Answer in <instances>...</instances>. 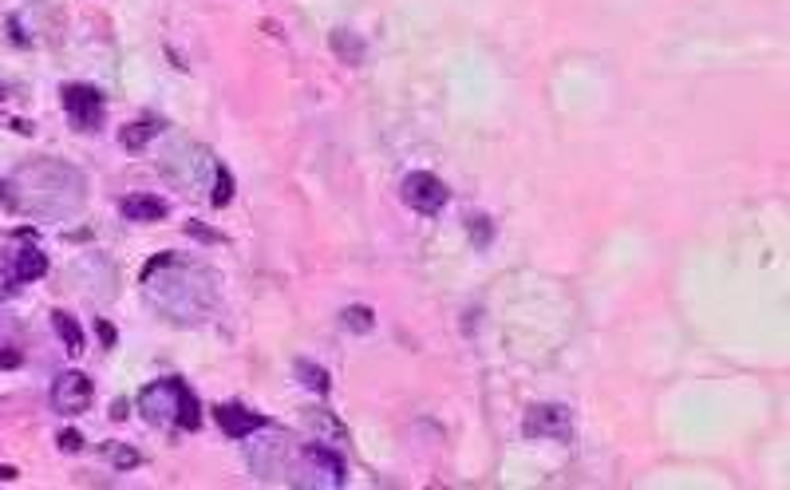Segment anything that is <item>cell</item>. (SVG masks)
Returning <instances> with one entry per match:
<instances>
[{
    "label": "cell",
    "instance_id": "cell-1",
    "mask_svg": "<svg viewBox=\"0 0 790 490\" xmlns=\"http://www.w3.org/2000/svg\"><path fill=\"white\" fill-rule=\"evenodd\" d=\"M4 206L40 222H60L87 202V178L64 159H28L0 186Z\"/></svg>",
    "mask_w": 790,
    "mask_h": 490
},
{
    "label": "cell",
    "instance_id": "cell-2",
    "mask_svg": "<svg viewBox=\"0 0 790 490\" xmlns=\"http://www.w3.org/2000/svg\"><path fill=\"white\" fill-rule=\"evenodd\" d=\"M139 285L147 301L174 325H202L218 305V281L182 253H158L143 265Z\"/></svg>",
    "mask_w": 790,
    "mask_h": 490
},
{
    "label": "cell",
    "instance_id": "cell-3",
    "mask_svg": "<svg viewBox=\"0 0 790 490\" xmlns=\"http://www.w3.org/2000/svg\"><path fill=\"white\" fill-rule=\"evenodd\" d=\"M139 415L151 427H186V431H194L198 419H202L198 415V396L182 380H151L139 392Z\"/></svg>",
    "mask_w": 790,
    "mask_h": 490
},
{
    "label": "cell",
    "instance_id": "cell-4",
    "mask_svg": "<svg viewBox=\"0 0 790 490\" xmlns=\"http://www.w3.org/2000/svg\"><path fill=\"white\" fill-rule=\"evenodd\" d=\"M158 166H162V174H166L178 190H190V194H206V198H210V182H214V174H218V163H214L210 151H202L198 143H190V139H182V135L166 139V147H162V155H158Z\"/></svg>",
    "mask_w": 790,
    "mask_h": 490
},
{
    "label": "cell",
    "instance_id": "cell-5",
    "mask_svg": "<svg viewBox=\"0 0 790 490\" xmlns=\"http://www.w3.org/2000/svg\"><path fill=\"white\" fill-rule=\"evenodd\" d=\"M285 479L293 487H305V490H332L344 483V463H340V455H332V447L305 443L301 451H293Z\"/></svg>",
    "mask_w": 790,
    "mask_h": 490
},
{
    "label": "cell",
    "instance_id": "cell-6",
    "mask_svg": "<svg viewBox=\"0 0 790 490\" xmlns=\"http://www.w3.org/2000/svg\"><path fill=\"white\" fill-rule=\"evenodd\" d=\"M257 439L249 443V471L257 475V479H285L289 475V459H293V435L289 431H281V427H273V423H265V427H257L253 431Z\"/></svg>",
    "mask_w": 790,
    "mask_h": 490
},
{
    "label": "cell",
    "instance_id": "cell-7",
    "mask_svg": "<svg viewBox=\"0 0 790 490\" xmlns=\"http://www.w3.org/2000/svg\"><path fill=\"white\" fill-rule=\"evenodd\" d=\"M0 265L8 273V281L20 289L28 281H40L48 273V253L40 249L32 230H12L8 242L0 245Z\"/></svg>",
    "mask_w": 790,
    "mask_h": 490
},
{
    "label": "cell",
    "instance_id": "cell-8",
    "mask_svg": "<svg viewBox=\"0 0 790 490\" xmlns=\"http://www.w3.org/2000/svg\"><path fill=\"white\" fill-rule=\"evenodd\" d=\"M399 198L415 210V214H439L451 198L447 182L439 174H427V170H411L403 182H399Z\"/></svg>",
    "mask_w": 790,
    "mask_h": 490
},
{
    "label": "cell",
    "instance_id": "cell-9",
    "mask_svg": "<svg viewBox=\"0 0 790 490\" xmlns=\"http://www.w3.org/2000/svg\"><path fill=\"white\" fill-rule=\"evenodd\" d=\"M64 111H68V123L76 131H99L103 127V95L87 83H68L64 87Z\"/></svg>",
    "mask_w": 790,
    "mask_h": 490
},
{
    "label": "cell",
    "instance_id": "cell-10",
    "mask_svg": "<svg viewBox=\"0 0 790 490\" xmlns=\"http://www.w3.org/2000/svg\"><path fill=\"white\" fill-rule=\"evenodd\" d=\"M91 396H95V388H91V380L83 372H60L56 384H52V408L60 411V415L87 411L91 408Z\"/></svg>",
    "mask_w": 790,
    "mask_h": 490
},
{
    "label": "cell",
    "instance_id": "cell-11",
    "mask_svg": "<svg viewBox=\"0 0 790 490\" xmlns=\"http://www.w3.org/2000/svg\"><path fill=\"white\" fill-rule=\"evenodd\" d=\"M522 431L534 435V439H569L573 419H569V411L561 408V404H538V408L526 411Z\"/></svg>",
    "mask_w": 790,
    "mask_h": 490
},
{
    "label": "cell",
    "instance_id": "cell-12",
    "mask_svg": "<svg viewBox=\"0 0 790 490\" xmlns=\"http://www.w3.org/2000/svg\"><path fill=\"white\" fill-rule=\"evenodd\" d=\"M214 419H218V427H222L230 439H245V435H253L257 427L269 423V419L253 415V411L241 408V404H218V408H214Z\"/></svg>",
    "mask_w": 790,
    "mask_h": 490
},
{
    "label": "cell",
    "instance_id": "cell-13",
    "mask_svg": "<svg viewBox=\"0 0 790 490\" xmlns=\"http://www.w3.org/2000/svg\"><path fill=\"white\" fill-rule=\"evenodd\" d=\"M119 210H123L127 222H162L170 214V206L158 194H127Z\"/></svg>",
    "mask_w": 790,
    "mask_h": 490
},
{
    "label": "cell",
    "instance_id": "cell-14",
    "mask_svg": "<svg viewBox=\"0 0 790 490\" xmlns=\"http://www.w3.org/2000/svg\"><path fill=\"white\" fill-rule=\"evenodd\" d=\"M158 131H166L162 119H139V123H127V127L119 131V143H123L131 155H139L143 147H151V139H155Z\"/></svg>",
    "mask_w": 790,
    "mask_h": 490
},
{
    "label": "cell",
    "instance_id": "cell-15",
    "mask_svg": "<svg viewBox=\"0 0 790 490\" xmlns=\"http://www.w3.org/2000/svg\"><path fill=\"white\" fill-rule=\"evenodd\" d=\"M328 44H332V52H336L344 64H364V40H360L356 32L336 28V32L328 36Z\"/></svg>",
    "mask_w": 790,
    "mask_h": 490
},
{
    "label": "cell",
    "instance_id": "cell-16",
    "mask_svg": "<svg viewBox=\"0 0 790 490\" xmlns=\"http://www.w3.org/2000/svg\"><path fill=\"white\" fill-rule=\"evenodd\" d=\"M52 325H56V332H60L64 348H68L72 356H79V352H83V328H79L76 317H72V313H64V309H56V313H52Z\"/></svg>",
    "mask_w": 790,
    "mask_h": 490
},
{
    "label": "cell",
    "instance_id": "cell-17",
    "mask_svg": "<svg viewBox=\"0 0 790 490\" xmlns=\"http://www.w3.org/2000/svg\"><path fill=\"white\" fill-rule=\"evenodd\" d=\"M99 455L111 463V467H119V471H135L139 463H143V455L135 451V447H127V443H119V439H111V443H103L99 447Z\"/></svg>",
    "mask_w": 790,
    "mask_h": 490
},
{
    "label": "cell",
    "instance_id": "cell-18",
    "mask_svg": "<svg viewBox=\"0 0 790 490\" xmlns=\"http://www.w3.org/2000/svg\"><path fill=\"white\" fill-rule=\"evenodd\" d=\"M340 325L348 328V332H372L376 328V317H372V309H364V305H348L344 313H340Z\"/></svg>",
    "mask_w": 790,
    "mask_h": 490
},
{
    "label": "cell",
    "instance_id": "cell-19",
    "mask_svg": "<svg viewBox=\"0 0 790 490\" xmlns=\"http://www.w3.org/2000/svg\"><path fill=\"white\" fill-rule=\"evenodd\" d=\"M297 380H301V384H309L316 396H324V392H328V376H324V368L313 364V360H297Z\"/></svg>",
    "mask_w": 790,
    "mask_h": 490
},
{
    "label": "cell",
    "instance_id": "cell-20",
    "mask_svg": "<svg viewBox=\"0 0 790 490\" xmlns=\"http://www.w3.org/2000/svg\"><path fill=\"white\" fill-rule=\"evenodd\" d=\"M305 423H316V431H320V435H332L336 443L344 439L340 419H336V415H328V411H305Z\"/></svg>",
    "mask_w": 790,
    "mask_h": 490
},
{
    "label": "cell",
    "instance_id": "cell-21",
    "mask_svg": "<svg viewBox=\"0 0 790 490\" xmlns=\"http://www.w3.org/2000/svg\"><path fill=\"white\" fill-rule=\"evenodd\" d=\"M230 194H234V174H230L226 166H218L214 186H210V202H214V206H226V202H230Z\"/></svg>",
    "mask_w": 790,
    "mask_h": 490
},
{
    "label": "cell",
    "instance_id": "cell-22",
    "mask_svg": "<svg viewBox=\"0 0 790 490\" xmlns=\"http://www.w3.org/2000/svg\"><path fill=\"white\" fill-rule=\"evenodd\" d=\"M471 230H474V245H478V249H482V245H486V242H490V238H494V226H486L482 218H474V222H471Z\"/></svg>",
    "mask_w": 790,
    "mask_h": 490
},
{
    "label": "cell",
    "instance_id": "cell-23",
    "mask_svg": "<svg viewBox=\"0 0 790 490\" xmlns=\"http://www.w3.org/2000/svg\"><path fill=\"white\" fill-rule=\"evenodd\" d=\"M186 230H190V234H198L202 242H222V234H218V230H210V226H202V222H186Z\"/></svg>",
    "mask_w": 790,
    "mask_h": 490
},
{
    "label": "cell",
    "instance_id": "cell-24",
    "mask_svg": "<svg viewBox=\"0 0 790 490\" xmlns=\"http://www.w3.org/2000/svg\"><path fill=\"white\" fill-rule=\"evenodd\" d=\"M60 447H64V451H79V447H83V439H79L76 431H64V435H60Z\"/></svg>",
    "mask_w": 790,
    "mask_h": 490
},
{
    "label": "cell",
    "instance_id": "cell-25",
    "mask_svg": "<svg viewBox=\"0 0 790 490\" xmlns=\"http://www.w3.org/2000/svg\"><path fill=\"white\" fill-rule=\"evenodd\" d=\"M8 293H16V285L8 281V273H4V265H0V301H4Z\"/></svg>",
    "mask_w": 790,
    "mask_h": 490
},
{
    "label": "cell",
    "instance_id": "cell-26",
    "mask_svg": "<svg viewBox=\"0 0 790 490\" xmlns=\"http://www.w3.org/2000/svg\"><path fill=\"white\" fill-rule=\"evenodd\" d=\"M99 336H103V344H115V328L107 325V321H99Z\"/></svg>",
    "mask_w": 790,
    "mask_h": 490
},
{
    "label": "cell",
    "instance_id": "cell-27",
    "mask_svg": "<svg viewBox=\"0 0 790 490\" xmlns=\"http://www.w3.org/2000/svg\"><path fill=\"white\" fill-rule=\"evenodd\" d=\"M8 479H16V467H0V483H8Z\"/></svg>",
    "mask_w": 790,
    "mask_h": 490
}]
</instances>
